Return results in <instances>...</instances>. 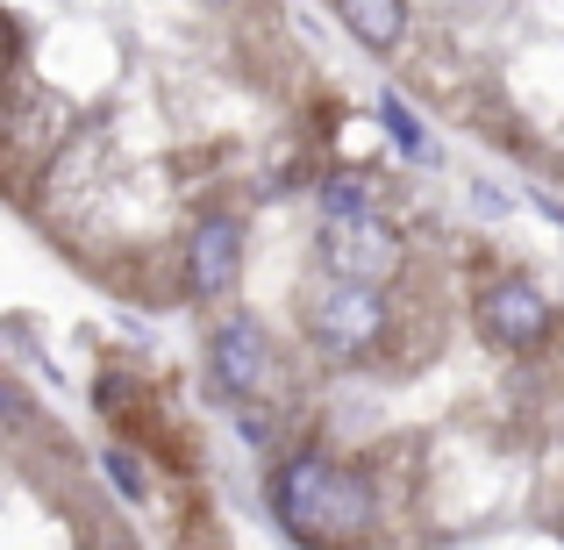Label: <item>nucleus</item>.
<instances>
[{
	"mask_svg": "<svg viewBox=\"0 0 564 550\" xmlns=\"http://www.w3.org/2000/svg\"><path fill=\"white\" fill-rule=\"evenodd\" d=\"M272 515L301 543H358L372 529V486H365V472H344L336 457L301 451L272 472Z\"/></svg>",
	"mask_w": 564,
	"mask_h": 550,
	"instance_id": "1",
	"label": "nucleus"
},
{
	"mask_svg": "<svg viewBox=\"0 0 564 550\" xmlns=\"http://www.w3.org/2000/svg\"><path fill=\"white\" fill-rule=\"evenodd\" d=\"M386 322H393L386 315V287H372V279H336V272L301 308V330L322 358H365V351H379Z\"/></svg>",
	"mask_w": 564,
	"mask_h": 550,
	"instance_id": "2",
	"label": "nucleus"
},
{
	"mask_svg": "<svg viewBox=\"0 0 564 550\" xmlns=\"http://www.w3.org/2000/svg\"><path fill=\"white\" fill-rule=\"evenodd\" d=\"M322 265H329L336 279H372V287H386V279L400 272L393 222H386L379 207H365V215H329L322 222Z\"/></svg>",
	"mask_w": 564,
	"mask_h": 550,
	"instance_id": "3",
	"label": "nucleus"
},
{
	"mask_svg": "<svg viewBox=\"0 0 564 550\" xmlns=\"http://www.w3.org/2000/svg\"><path fill=\"white\" fill-rule=\"evenodd\" d=\"M207 365L229 386L236 400H279V351L264 336L258 315H229L215 336H207Z\"/></svg>",
	"mask_w": 564,
	"mask_h": 550,
	"instance_id": "4",
	"label": "nucleus"
},
{
	"mask_svg": "<svg viewBox=\"0 0 564 550\" xmlns=\"http://www.w3.org/2000/svg\"><path fill=\"white\" fill-rule=\"evenodd\" d=\"M551 330H557V315L529 279H494V287L479 293V336L494 351H536Z\"/></svg>",
	"mask_w": 564,
	"mask_h": 550,
	"instance_id": "5",
	"label": "nucleus"
},
{
	"mask_svg": "<svg viewBox=\"0 0 564 550\" xmlns=\"http://www.w3.org/2000/svg\"><path fill=\"white\" fill-rule=\"evenodd\" d=\"M236 265H243V229L229 215H207L186 244V279H193V301H221L236 287Z\"/></svg>",
	"mask_w": 564,
	"mask_h": 550,
	"instance_id": "6",
	"label": "nucleus"
},
{
	"mask_svg": "<svg viewBox=\"0 0 564 550\" xmlns=\"http://www.w3.org/2000/svg\"><path fill=\"white\" fill-rule=\"evenodd\" d=\"M336 14H344V29L379 57H393L400 36H408V0H336Z\"/></svg>",
	"mask_w": 564,
	"mask_h": 550,
	"instance_id": "7",
	"label": "nucleus"
},
{
	"mask_svg": "<svg viewBox=\"0 0 564 550\" xmlns=\"http://www.w3.org/2000/svg\"><path fill=\"white\" fill-rule=\"evenodd\" d=\"M322 222L329 215H365V207H372V193H365V180H350V172H336V180H322Z\"/></svg>",
	"mask_w": 564,
	"mask_h": 550,
	"instance_id": "8",
	"label": "nucleus"
},
{
	"mask_svg": "<svg viewBox=\"0 0 564 550\" xmlns=\"http://www.w3.org/2000/svg\"><path fill=\"white\" fill-rule=\"evenodd\" d=\"M379 122H386V137H393L408 158H422V151H429L422 122H414V108H400V94H386V100H379Z\"/></svg>",
	"mask_w": 564,
	"mask_h": 550,
	"instance_id": "9",
	"label": "nucleus"
},
{
	"mask_svg": "<svg viewBox=\"0 0 564 550\" xmlns=\"http://www.w3.org/2000/svg\"><path fill=\"white\" fill-rule=\"evenodd\" d=\"M100 465H108V479L122 486L129 500H143V472H137V457H129V451H108V457H100Z\"/></svg>",
	"mask_w": 564,
	"mask_h": 550,
	"instance_id": "10",
	"label": "nucleus"
},
{
	"mask_svg": "<svg viewBox=\"0 0 564 550\" xmlns=\"http://www.w3.org/2000/svg\"><path fill=\"white\" fill-rule=\"evenodd\" d=\"M14 414H22V393H14V386H0V422H14Z\"/></svg>",
	"mask_w": 564,
	"mask_h": 550,
	"instance_id": "11",
	"label": "nucleus"
},
{
	"mask_svg": "<svg viewBox=\"0 0 564 550\" xmlns=\"http://www.w3.org/2000/svg\"><path fill=\"white\" fill-rule=\"evenodd\" d=\"M207 8H229V0H207Z\"/></svg>",
	"mask_w": 564,
	"mask_h": 550,
	"instance_id": "12",
	"label": "nucleus"
},
{
	"mask_svg": "<svg viewBox=\"0 0 564 550\" xmlns=\"http://www.w3.org/2000/svg\"><path fill=\"white\" fill-rule=\"evenodd\" d=\"M108 550H129V543H108Z\"/></svg>",
	"mask_w": 564,
	"mask_h": 550,
	"instance_id": "13",
	"label": "nucleus"
}]
</instances>
